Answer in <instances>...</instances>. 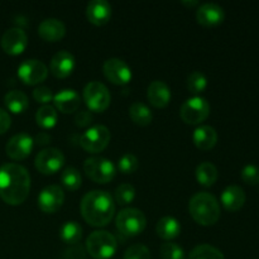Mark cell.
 Wrapping results in <instances>:
<instances>
[{"label": "cell", "instance_id": "3957f363", "mask_svg": "<svg viewBox=\"0 0 259 259\" xmlns=\"http://www.w3.org/2000/svg\"><path fill=\"white\" fill-rule=\"evenodd\" d=\"M189 211L195 222L201 225H214L220 218V206L217 197L206 191L196 192L189 201Z\"/></svg>", "mask_w": 259, "mask_h": 259}, {"label": "cell", "instance_id": "8992f818", "mask_svg": "<svg viewBox=\"0 0 259 259\" xmlns=\"http://www.w3.org/2000/svg\"><path fill=\"white\" fill-rule=\"evenodd\" d=\"M83 171L85 174L98 184H106L114 179L116 174V167L111 159L105 157H89L83 162Z\"/></svg>", "mask_w": 259, "mask_h": 259}, {"label": "cell", "instance_id": "f35d334b", "mask_svg": "<svg viewBox=\"0 0 259 259\" xmlns=\"http://www.w3.org/2000/svg\"><path fill=\"white\" fill-rule=\"evenodd\" d=\"M93 121V114L88 110H81L76 114L75 123L78 126H88Z\"/></svg>", "mask_w": 259, "mask_h": 259}, {"label": "cell", "instance_id": "484cf974", "mask_svg": "<svg viewBox=\"0 0 259 259\" xmlns=\"http://www.w3.org/2000/svg\"><path fill=\"white\" fill-rule=\"evenodd\" d=\"M129 116H131L134 123L141 126L148 125V124H151L152 119H153V114H152L149 106H147L142 101L132 103V105L129 106Z\"/></svg>", "mask_w": 259, "mask_h": 259}, {"label": "cell", "instance_id": "b9f144b4", "mask_svg": "<svg viewBox=\"0 0 259 259\" xmlns=\"http://www.w3.org/2000/svg\"><path fill=\"white\" fill-rule=\"evenodd\" d=\"M35 141H37V143L39 144V146H42V144L48 143V142L51 141V137L48 136L47 133H39L35 137Z\"/></svg>", "mask_w": 259, "mask_h": 259}, {"label": "cell", "instance_id": "ab89813d", "mask_svg": "<svg viewBox=\"0 0 259 259\" xmlns=\"http://www.w3.org/2000/svg\"><path fill=\"white\" fill-rule=\"evenodd\" d=\"M10 124H12V118L8 114V111L0 108V134L5 133L10 128Z\"/></svg>", "mask_w": 259, "mask_h": 259}, {"label": "cell", "instance_id": "836d02e7", "mask_svg": "<svg viewBox=\"0 0 259 259\" xmlns=\"http://www.w3.org/2000/svg\"><path fill=\"white\" fill-rule=\"evenodd\" d=\"M138 166H139L138 158H137L136 154L131 153V152L124 153L118 161V168L121 174H125V175L133 174V172L137 171Z\"/></svg>", "mask_w": 259, "mask_h": 259}, {"label": "cell", "instance_id": "2e32d148", "mask_svg": "<svg viewBox=\"0 0 259 259\" xmlns=\"http://www.w3.org/2000/svg\"><path fill=\"white\" fill-rule=\"evenodd\" d=\"M76 67V60L75 56L68 51L62 50L58 51L53 55L52 60H51V72L56 76V77L65 78L72 73V71Z\"/></svg>", "mask_w": 259, "mask_h": 259}, {"label": "cell", "instance_id": "1f68e13d", "mask_svg": "<svg viewBox=\"0 0 259 259\" xmlns=\"http://www.w3.org/2000/svg\"><path fill=\"white\" fill-rule=\"evenodd\" d=\"M207 88V77L201 71H194L187 77V89L192 94H200Z\"/></svg>", "mask_w": 259, "mask_h": 259}, {"label": "cell", "instance_id": "5bb4252c", "mask_svg": "<svg viewBox=\"0 0 259 259\" xmlns=\"http://www.w3.org/2000/svg\"><path fill=\"white\" fill-rule=\"evenodd\" d=\"M33 146H34V141H33L29 134L18 133L8 141L7 146H5V151H7V154L10 158L15 159V161H20V159H24L29 156Z\"/></svg>", "mask_w": 259, "mask_h": 259}, {"label": "cell", "instance_id": "d6986e66", "mask_svg": "<svg viewBox=\"0 0 259 259\" xmlns=\"http://www.w3.org/2000/svg\"><path fill=\"white\" fill-rule=\"evenodd\" d=\"M86 17L93 24H105L111 17L110 3L106 0H91L86 7Z\"/></svg>", "mask_w": 259, "mask_h": 259}, {"label": "cell", "instance_id": "74e56055", "mask_svg": "<svg viewBox=\"0 0 259 259\" xmlns=\"http://www.w3.org/2000/svg\"><path fill=\"white\" fill-rule=\"evenodd\" d=\"M33 98L35 99V101L46 105L53 100V93L48 86H38L33 90Z\"/></svg>", "mask_w": 259, "mask_h": 259}, {"label": "cell", "instance_id": "9c48e42d", "mask_svg": "<svg viewBox=\"0 0 259 259\" xmlns=\"http://www.w3.org/2000/svg\"><path fill=\"white\" fill-rule=\"evenodd\" d=\"M83 100L89 109L93 111H104L110 105V93L108 88L103 82L99 81H90L86 83L82 91Z\"/></svg>", "mask_w": 259, "mask_h": 259}, {"label": "cell", "instance_id": "5b68a950", "mask_svg": "<svg viewBox=\"0 0 259 259\" xmlns=\"http://www.w3.org/2000/svg\"><path fill=\"white\" fill-rule=\"evenodd\" d=\"M116 229L126 237L141 234L147 225L146 215L137 207H125L115 218Z\"/></svg>", "mask_w": 259, "mask_h": 259}, {"label": "cell", "instance_id": "e575fe53", "mask_svg": "<svg viewBox=\"0 0 259 259\" xmlns=\"http://www.w3.org/2000/svg\"><path fill=\"white\" fill-rule=\"evenodd\" d=\"M162 259H185V250L176 243H163L159 248Z\"/></svg>", "mask_w": 259, "mask_h": 259}, {"label": "cell", "instance_id": "83f0119b", "mask_svg": "<svg viewBox=\"0 0 259 259\" xmlns=\"http://www.w3.org/2000/svg\"><path fill=\"white\" fill-rule=\"evenodd\" d=\"M60 238L67 244H77L82 238V228L73 220L65 222L60 229Z\"/></svg>", "mask_w": 259, "mask_h": 259}, {"label": "cell", "instance_id": "7402d4cb", "mask_svg": "<svg viewBox=\"0 0 259 259\" xmlns=\"http://www.w3.org/2000/svg\"><path fill=\"white\" fill-rule=\"evenodd\" d=\"M222 204L229 211H237L245 202V192L238 185H230L222 192Z\"/></svg>", "mask_w": 259, "mask_h": 259}, {"label": "cell", "instance_id": "d4e9b609", "mask_svg": "<svg viewBox=\"0 0 259 259\" xmlns=\"http://www.w3.org/2000/svg\"><path fill=\"white\" fill-rule=\"evenodd\" d=\"M4 103L7 108L9 109L12 113L20 114L25 111L29 106V101H28V96L25 95L23 91L20 90H10L5 94Z\"/></svg>", "mask_w": 259, "mask_h": 259}, {"label": "cell", "instance_id": "30bf717a", "mask_svg": "<svg viewBox=\"0 0 259 259\" xmlns=\"http://www.w3.org/2000/svg\"><path fill=\"white\" fill-rule=\"evenodd\" d=\"M65 164V154L62 151L53 147L43 148L35 156L34 166L39 172L45 175H52L60 171Z\"/></svg>", "mask_w": 259, "mask_h": 259}, {"label": "cell", "instance_id": "4fadbf2b", "mask_svg": "<svg viewBox=\"0 0 259 259\" xmlns=\"http://www.w3.org/2000/svg\"><path fill=\"white\" fill-rule=\"evenodd\" d=\"M37 201L42 211L52 214L62 206L65 201V191L60 185H48L40 190Z\"/></svg>", "mask_w": 259, "mask_h": 259}, {"label": "cell", "instance_id": "6da1fadb", "mask_svg": "<svg viewBox=\"0 0 259 259\" xmlns=\"http://www.w3.org/2000/svg\"><path fill=\"white\" fill-rule=\"evenodd\" d=\"M30 191V175L24 166L4 163L0 166V197L9 205H20Z\"/></svg>", "mask_w": 259, "mask_h": 259}, {"label": "cell", "instance_id": "7a4b0ae2", "mask_svg": "<svg viewBox=\"0 0 259 259\" xmlns=\"http://www.w3.org/2000/svg\"><path fill=\"white\" fill-rule=\"evenodd\" d=\"M81 214L93 227H105L115 214V201L105 190H93L81 200Z\"/></svg>", "mask_w": 259, "mask_h": 259}, {"label": "cell", "instance_id": "44dd1931", "mask_svg": "<svg viewBox=\"0 0 259 259\" xmlns=\"http://www.w3.org/2000/svg\"><path fill=\"white\" fill-rule=\"evenodd\" d=\"M147 98L156 108H164L171 100V89L164 81L154 80L149 83Z\"/></svg>", "mask_w": 259, "mask_h": 259}, {"label": "cell", "instance_id": "ba28073f", "mask_svg": "<svg viewBox=\"0 0 259 259\" xmlns=\"http://www.w3.org/2000/svg\"><path fill=\"white\" fill-rule=\"evenodd\" d=\"M210 104L202 96L196 95L185 100L180 109V116L187 124H200L209 116Z\"/></svg>", "mask_w": 259, "mask_h": 259}, {"label": "cell", "instance_id": "603a6c76", "mask_svg": "<svg viewBox=\"0 0 259 259\" xmlns=\"http://www.w3.org/2000/svg\"><path fill=\"white\" fill-rule=\"evenodd\" d=\"M192 141L197 148L201 151H207L217 144L218 132L211 125H200L194 131Z\"/></svg>", "mask_w": 259, "mask_h": 259}, {"label": "cell", "instance_id": "f1b7e54d", "mask_svg": "<svg viewBox=\"0 0 259 259\" xmlns=\"http://www.w3.org/2000/svg\"><path fill=\"white\" fill-rule=\"evenodd\" d=\"M35 121L40 128H53L57 123V111H56L55 106L50 105V104L40 106L35 113Z\"/></svg>", "mask_w": 259, "mask_h": 259}, {"label": "cell", "instance_id": "cb8c5ba5", "mask_svg": "<svg viewBox=\"0 0 259 259\" xmlns=\"http://www.w3.org/2000/svg\"><path fill=\"white\" fill-rule=\"evenodd\" d=\"M156 232L162 239L171 240L174 238L179 237L180 232H181V224L179 220L175 217H167L161 218L156 225Z\"/></svg>", "mask_w": 259, "mask_h": 259}, {"label": "cell", "instance_id": "277c9868", "mask_svg": "<svg viewBox=\"0 0 259 259\" xmlns=\"http://www.w3.org/2000/svg\"><path fill=\"white\" fill-rule=\"evenodd\" d=\"M118 248L116 238L108 230H95L86 239V250L95 259H109Z\"/></svg>", "mask_w": 259, "mask_h": 259}, {"label": "cell", "instance_id": "e0dca14e", "mask_svg": "<svg viewBox=\"0 0 259 259\" xmlns=\"http://www.w3.org/2000/svg\"><path fill=\"white\" fill-rule=\"evenodd\" d=\"M225 12L223 7L217 3L207 2L200 5L196 10V19L200 24L205 27H212L218 25L224 20Z\"/></svg>", "mask_w": 259, "mask_h": 259}, {"label": "cell", "instance_id": "52a82bcc", "mask_svg": "<svg viewBox=\"0 0 259 259\" xmlns=\"http://www.w3.org/2000/svg\"><path fill=\"white\" fill-rule=\"evenodd\" d=\"M110 131L103 124L89 126L80 137V146L90 153L104 151L110 142Z\"/></svg>", "mask_w": 259, "mask_h": 259}, {"label": "cell", "instance_id": "d590c367", "mask_svg": "<svg viewBox=\"0 0 259 259\" xmlns=\"http://www.w3.org/2000/svg\"><path fill=\"white\" fill-rule=\"evenodd\" d=\"M123 259H151V252L143 244H133L125 250Z\"/></svg>", "mask_w": 259, "mask_h": 259}, {"label": "cell", "instance_id": "d6a6232c", "mask_svg": "<svg viewBox=\"0 0 259 259\" xmlns=\"http://www.w3.org/2000/svg\"><path fill=\"white\" fill-rule=\"evenodd\" d=\"M136 199V189L131 184H121L115 190V202L121 205L131 204Z\"/></svg>", "mask_w": 259, "mask_h": 259}, {"label": "cell", "instance_id": "4dcf8cb0", "mask_svg": "<svg viewBox=\"0 0 259 259\" xmlns=\"http://www.w3.org/2000/svg\"><path fill=\"white\" fill-rule=\"evenodd\" d=\"M61 182H62L66 189L75 191V190H77L81 186L82 177H81V174L78 172L77 168L68 166L63 169L62 175H61Z\"/></svg>", "mask_w": 259, "mask_h": 259}, {"label": "cell", "instance_id": "ac0fdd59", "mask_svg": "<svg viewBox=\"0 0 259 259\" xmlns=\"http://www.w3.org/2000/svg\"><path fill=\"white\" fill-rule=\"evenodd\" d=\"M55 106L62 113H73L78 109L81 104V96L75 89L66 88L53 95Z\"/></svg>", "mask_w": 259, "mask_h": 259}, {"label": "cell", "instance_id": "ffe728a7", "mask_svg": "<svg viewBox=\"0 0 259 259\" xmlns=\"http://www.w3.org/2000/svg\"><path fill=\"white\" fill-rule=\"evenodd\" d=\"M66 33V25L57 18H46L38 25V34L48 42L61 39Z\"/></svg>", "mask_w": 259, "mask_h": 259}, {"label": "cell", "instance_id": "7bdbcfd3", "mask_svg": "<svg viewBox=\"0 0 259 259\" xmlns=\"http://www.w3.org/2000/svg\"><path fill=\"white\" fill-rule=\"evenodd\" d=\"M184 4H186V5H189V7H195V5H197L199 4V2H197V0H192V2H187V0H184Z\"/></svg>", "mask_w": 259, "mask_h": 259}, {"label": "cell", "instance_id": "9a60e30c", "mask_svg": "<svg viewBox=\"0 0 259 259\" xmlns=\"http://www.w3.org/2000/svg\"><path fill=\"white\" fill-rule=\"evenodd\" d=\"M28 43V37L24 30L19 27H12L2 35L0 45L2 48L9 55H19L25 50Z\"/></svg>", "mask_w": 259, "mask_h": 259}, {"label": "cell", "instance_id": "f546056e", "mask_svg": "<svg viewBox=\"0 0 259 259\" xmlns=\"http://www.w3.org/2000/svg\"><path fill=\"white\" fill-rule=\"evenodd\" d=\"M189 259H225L224 254L217 247L210 244H199L191 250Z\"/></svg>", "mask_w": 259, "mask_h": 259}, {"label": "cell", "instance_id": "8fae6325", "mask_svg": "<svg viewBox=\"0 0 259 259\" xmlns=\"http://www.w3.org/2000/svg\"><path fill=\"white\" fill-rule=\"evenodd\" d=\"M47 75V66L37 58L24 60L18 67V76L27 85H37V83L45 81Z\"/></svg>", "mask_w": 259, "mask_h": 259}, {"label": "cell", "instance_id": "4316f807", "mask_svg": "<svg viewBox=\"0 0 259 259\" xmlns=\"http://www.w3.org/2000/svg\"><path fill=\"white\" fill-rule=\"evenodd\" d=\"M196 179L202 186H212L218 180V168L211 162H201L196 167Z\"/></svg>", "mask_w": 259, "mask_h": 259}, {"label": "cell", "instance_id": "7c38bea8", "mask_svg": "<svg viewBox=\"0 0 259 259\" xmlns=\"http://www.w3.org/2000/svg\"><path fill=\"white\" fill-rule=\"evenodd\" d=\"M104 75L116 85H124L132 80V68L124 60L118 57H111L104 62Z\"/></svg>", "mask_w": 259, "mask_h": 259}, {"label": "cell", "instance_id": "60d3db41", "mask_svg": "<svg viewBox=\"0 0 259 259\" xmlns=\"http://www.w3.org/2000/svg\"><path fill=\"white\" fill-rule=\"evenodd\" d=\"M65 259H85V252L82 247H72L65 252Z\"/></svg>", "mask_w": 259, "mask_h": 259}, {"label": "cell", "instance_id": "8d00e7d4", "mask_svg": "<svg viewBox=\"0 0 259 259\" xmlns=\"http://www.w3.org/2000/svg\"><path fill=\"white\" fill-rule=\"evenodd\" d=\"M242 179L248 185L259 184V167L255 164H245L242 169Z\"/></svg>", "mask_w": 259, "mask_h": 259}]
</instances>
